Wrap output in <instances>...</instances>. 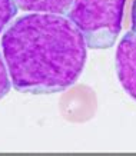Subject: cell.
Listing matches in <instances>:
<instances>
[{"label": "cell", "mask_w": 136, "mask_h": 156, "mask_svg": "<svg viewBox=\"0 0 136 156\" xmlns=\"http://www.w3.org/2000/svg\"><path fill=\"white\" fill-rule=\"evenodd\" d=\"M2 55L17 92L52 95L67 90L80 77L88 46L67 17L32 12L5 30Z\"/></svg>", "instance_id": "6da1fadb"}, {"label": "cell", "mask_w": 136, "mask_h": 156, "mask_svg": "<svg viewBox=\"0 0 136 156\" xmlns=\"http://www.w3.org/2000/svg\"><path fill=\"white\" fill-rule=\"evenodd\" d=\"M126 0H73L67 19L90 49H109L116 43Z\"/></svg>", "instance_id": "7a4b0ae2"}, {"label": "cell", "mask_w": 136, "mask_h": 156, "mask_svg": "<svg viewBox=\"0 0 136 156\" xmlns=\"http://www.w3.org/2000/svg\"><path fill=\"white\" fill-rule=\"evenodd\" d=\"M115 65L122 87L136 102V32L123 34L116 49Z\"/></svg>", "instance_id": "3957f363"}, {"label": "cell", "mask_w": 136, "mask_h": 156, "mask_svg": "<svg viewBox=\"0 0 136 156\" xmlns=\"http://www.w3.org/2000/svg\"><path fill=\"white\" fill-rule=\"evenodd\" d=\"M17 7L34 13H55L65 16L70 9L73 0H16Z\"/></svg>", "instance_id": "277c9868"}, {"label": "cell", "mask_w": 136, "mask_h": 156, "mask_svg": "<svg viewBox=\"0 0 136 156\" xmlns=\"http://www.w3.org/2000/svg\"><path fill=\"white\" fill-rule=\"evenodd\" d=\"M17 12H19V7L16 0H0V34L12 23Z\"/></svg>", "instance_id": "5b68a950"}, {"label": "cell", "mask_w": 136, "mask_h": 156, "mask_svg": "<svg viewBox=\"0 0 136 156\" xmlns=\"http://www.w3.org/2000/svg\"><path fill=\"white\" fill-rule=\"evenodd\" d=\"M10 89H12L10 76H9V72H7V67H6L3 55L0 53V100L9 93Z\"/></svg>", "instance_id": "8992f818"}, {"label": "cell", "mask_w": 136, "mask_h": 156, "mask_svg": "<svg viewBox=\"0 0 136 156\" xmlns=\"http://www.w3.org/2000/svg\"><path fill=\"white\" fill-rule=\"evenodd\" d=\"M131 20H132V32H136V0H133V5H132Z\"/></svg>", "instance_id": "52a82bcc"}]
</instances>
